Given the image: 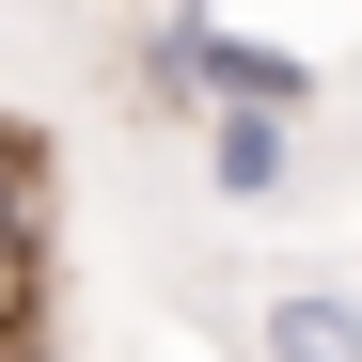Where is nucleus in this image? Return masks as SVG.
Here are the masks:
<instances>
[{
	"mask_svg": "<svg viewBox=\"0 0 362 362\" xmlns=\"http://www.w3.org/2000/svg\"><path fill=\"white\" fill-rule=\"evenodd\" d=\"M205 173H221V205H268L284 189V110H205Z\"/></svg>",
	"mask_w": 362,
	"mask_h": 362,
	"instance_id": "nucleus-2",
	"label": "nucleus"
},
{
	"mask_svg": "<svg viewBox=\"0 0 362 362\" xmlns=\"http://www.w3.org/2000/svg\"><path fill=\"white\" fill-rule=\"evenodd\" d=\"M252 362H362V284H284L252 315Z\"/></svg>",
	"mask_w": 362,
	"mask_h": 362,
	"instance_id": "nucleus-1",
	"label": "nucleus"
}]
</instances>
